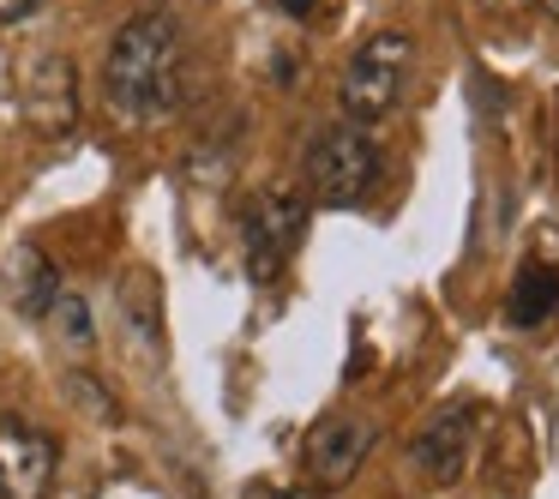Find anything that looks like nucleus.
<instances>
[{
  "label": "nucleus",
  "instance_id": "obj_1",
  "mask_svg": "<svg viewBox=\"0 0 559 499\" xmlns=\"http://www.w3.org/2000/svg\"><path fill=\"white\" fill-rule=\"evenodd\" d=\"M103 97L121 121H163L187 103V49L163 7L133 13L115 31L103 61Z\"/></svg>",
  "mask_w": 559,
  "mask_h": 499
},
{
  "label": "nucleus",
  "instance_id": "obj_2",
  "mask_svg": "<svg viewBox=\"0 0 559 499\" xmlns=\"http://www.w3.org/2000/svg\"><path fill=\"white\" fill-rule=\"evenodd\" d=\"M301 181H307V199L325 205V211L361 205V199L373 193V181H379V139H373V127L349 121V115L331 121V127H319L313 145H307V157H301Z\"/></svg>",
  "mask_w": 559,
  "mask_h": 499
},
{
  "label": "nucleus",
  "instance_id": "obj_3",
  "mask_svg": "<svg viewBox=\"0 0 559 499\" xmlns=\"http://www.w3.org/2000/svg\"><path fill=\"white\" fill-rule=\"evenodd\" d=\"M409 67H415V37L409 31H373V37L349 55V67H343V79H337L343 115L361 121V127L385 121V115L397 109L403 85H409Z\"/></svg>",
  "mask_w": 559,
  "mask_h": 499
},
{
  "label": "nucleus",
  "instance_id": "obj_4",
  "mask_svg": "<svg viewBox=\"0 0 559 499\" xmlns=\"http://www.w3.org/2000/svg\"><path fill=\"white\" fill-rule=\"evenodd\" d=\"M307 211H313V199H301V187H283V181H271L265 193L247 205L241 241H247V271H253V283H277L283 271H289L295 247L307 241Z\"/></svg>",
  "mask_w": 559,
  "mask_h": 499
},
{
  "label": "nucleus",
  "instance_id": "obj_5",
  "mask_svg": "<svg viewBox=\"0 0 559 499\" xmlns=\"http://www.w3.org/2000/svg\"><path fill=\"white\" fill-rule=\"evenodd\" d=\"M475 445H481V403H445L427 415V427L409 439V463L427 487H451L469 475Z\"/></svg>",
  "mask_w": 559,
  "mask_h": 499
},
{
  "label": "nucleus",
  "instance_id": "obj_6",
  "mask_svg": "<svg viewBox=\"0 0 559 499\" xmlns=\"http://www.w3.org/2000/svg\"><path fill=\"white\" fill-rule=\"evenodd\" d=\"M379 445V427L367 421L361 409H331L307 427V445H301V463H307V482L331 487H349L361 475V463L373 458Z\"/></svg>",
  "mask_w": 559,
  "mask_h": 499
},
{
  "label": "nucleus",
  "instance_id": "obj_7",
  "mask_svg": "<svg viewBox=\"0 0 559 499\" xmlns=\"http://www.w3.org/2000/svg\"><path fill=\"white\" fill-rule=\"evenodd\" d=\"M61 470V439L43 427L0 415V499H43Z\"/></svg>",
  "mask_w": 559,
  "mask_h": 499
},
{
  "label": "nucleus",
  "instance_id": "obj_8",
  "mask_svg": "<svg viewBox=\"0 0 559 499\" xmlns=\"http://www.w3.org/2000/svg\"><path fill=\"white\" fill-rule=\"evenodd\" d=\"M19 109L43 139H67L79 127V73L67 55H37L19 79Z\"/></svg>",
  "mask_w": 559,
  "mask_h": 499
},
{
  "label": "nucleus",
  "instance_id": "obj_9",
  "mask_svg": "<svg viewBox=\"0 0 559 499\" xmlns=\"http://www.w3.org/2000/svg\"><path fill=\"white\" fill-rule=\"evenodd\" d=\"M0 289H7V301H13V313L25 319H49L55 301H61V265H55L43 247L19 241L13 253H7V265H0Z\"/></svg>",
  "mask_w": 559,
  "mask_h": 499
},
{
  "label": "nucleus",
  "instance_id": "obj_10",
  "mask_svg": "<svg viewBox=\"0 0 559 499\" xmlns=\"http://www.w3.org/2000/svg\"><path fill=\"white\" fill-rule=\"evenodd\" d=\"M115 301H121L127 331H133L151 355H163V343H169V337H163V283H157V271H151V265H127L121 283H115Z\"/></svg>",
  "mask_w": 559,
  "mask_h": 499
},
{
  "label": "nucleus",
  "instance_id": "obj_11",
  "mask_svg": "<svg viewBox=\"0 0 559 499\" xmlns=\"http://www.w3.org/2000/svg\"><path fill=\"white\" fill-rule=\"evenodd\" d=\"M559 313V265L554 259H523L518 277H511V295H506V319L518 331H535Z\"/></svg>",
  "mask_w": 559,
  "mask_h": 499
},
{
  "label": "nucleus",
  "instance_id": "obj_12",
  "mask_svg": "<svg viewBox=\"0 0 559 499\" xmlns=\"http://www.w3.org/2000/svg\"><path fill=\"white\" fill-rule=\"evenodd\" d=\"M55 331H61V343L73 355H91V343H97V325H91V307L85 301H73V295H61V301H55Z\"/></svg>",
  "mask_w": 559,
  "mask_h": 499
},
{
  "label": "nucleus",
  "instance_id": "obj_13",
  "mask_svg": "<svg viewBox=\"0 0 559 499\" xmlns=\"http://www.w3.org/2000/svg\"><path fill=\"white\" fill-rule=\"evenodd\" d=\"M67 391H73V403H79L85 415H97V421H115V397L103 391V379L85 373V367H73V373H67Z\"/></svg>",
  "mask_w": 559,
  "mask_h": 499
},
{
  "label": "nucleus",
  "instance_id": "obj_14",
  "mask_svg": "<svg viewBox=\"0 0 559 499\" xmlns=\"http://www.w3.org/2000/svg\"><path fill=\"white\" fill-rule=\"evenodd\" d=\"M37 7H43V0H0V25H25Z\"/></svg>",
  "mask_w": 559,
  "mask_h": 499
},
{
  "label": "nucleus",
  "instance_id": "obj_15",
  "mask_svg": "<svg viewBox=\"0 0 559 499\" xmlns=\"http://www.w3.org/2000/svg\"><path fill=\"white\" fill-rule=\"evenodd\" d=\"M277 499H331V494L319 482H307V487H289V494H277Z\"/></svg>",
  "mask_w": 559,
  "mask_h": 499
},
{
  "label": "nucleus",
  "instance_id": "obj_16",
  "mask_svg": "<svg viewBox=\"0 0 559 499\" xmlns=\"http://www.w3.org/2000/svg\"><path fill=\"white\" fill-rule=\"evenodd\" d=\"M277 7H283V13H289V19H307V13H313V7H319V0H277Z\"/></svg>",
  "mask_w": 559,
  "mask_h": 499
},
{
  "label": "nucleus",
  "instance_id": "obj_17",
  "mask_svg": "<svg viewBox=\"0 0 559 499\" xmlns=\"http://www.w3.org/2000/svg\"><path fill=\"white\" fill-rule=\"evenodd\" d=\"M542 13H547V19H559V0H542Z\"/></svg>",
  "mask_w": 559,
  "mask_h": 499
},
{
  "label": "nucleus",
  "instance_id": "obj_18",
  "mask_svg": "<svg viewBox=\"0 0 559 499\" xmlns=\"http://www.w3.org/2000/svg\"><path fill=\"white\" fill-rule=\"evenodd\" d=\"M157 7H163V0H157Z\"/></svg>",
  "mask_w": 559,
  "mask_h": 499
}]
</instances>
